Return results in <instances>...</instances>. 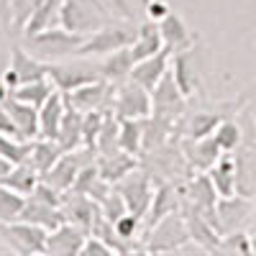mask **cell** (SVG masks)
<instances>
[{
    "label": "cell",
    "instance_id": "cell-19",
    "mask_svg": "<svg viewBox=\"0 0 256 256\" xmlns=\"http://www.w3.org/2000/svg\"><path fill=\"white\" fill-rule=\"evenodd\" d=\"M20 220H28V223H36L41 228H46V230H54L59 228L64 220V212L62 208L56 205H49L44 200H38V198H26V205H24V212H20Z\"/></svg>",
    "mask_w": 256,
    "mask_h": 256
},
{
    "label": "cell",
    "instance_id": "cell-3",
    "mask_svg": "<svg viewBox=\"0 0 256 256\" xmlns=\"http://www.w3.org/2000/svg\"><path fill=\"white\" fill-rule=\"evenodd\" d=\"M138 28L131 26H100L98 31L88 34L82 41V46L77 52L80 59H88V56H108L123 46H131L134 38H136Z\"/></svg>",
    "mask_w": 256,
    "mask_h": 256
},
{
    "label": "cell",
    "instance_id": "cell-6",
    "mask_svg": "<svg viewBox=\"0 0 256 256\" xmlns=\"http://www.w3.org/2000/svg\"><path fill=\"white\" fill-rule=\"evenodd\" d=\"M116 95H113V113L116 118H148L154 110L152 105V92L144 84L126 80L116 84Z\"/></svg>",
    "mask_w": 256,
    "mask_h": 256
},
{
    "label": "cell",
    "instance_id": "cell-34",
    "mask_svg": "<svg viewBox=\"0 0 256 256\" xmlns=\"http://www.w3.org/2000/svg\"><path fill=\"white\" fill-rule=\"evenodd\" d=\"M220 120H223L220 113H195V116L187 120V136H190V138L212 136Z\"/></svg>",
    "mask_w": 256,
    "mask_h": 256
},
{
    "label": "cell",
    "instance_id": "cell-37",
    "mask_svg": "<svg viewBox=\"0 0 256 256\" xmlns=\"http://www.w3.org/2000/svg\"><path fill=\"white\" fill-rule=\"evenodd\" d=\"M80 254L82 256H110V254H116V248L108 241H102V238L92 236V233H88V238H84Z\"/></svg>",
    "mask_w": 256,
    "mask_h": 256
},
{
    "label": "cell",
    "instance_id": "cell-38",
    "mask_svg": "<svg viewBox=\"0 0 256 256\" xmlns=\"http://www.w3.org/2000/svg\"><path fill=\"white\" fill-rule=\"evenodd\" d=\"M146 13H148V20H162L169 13L166 0H148V3H146Z\"/></svg>",
    "mask_w": 256,
    "mask_h": 256
},
{
    "label": "cell",
    "instance_id": "cell-17",
    "mask_svg": "<svg viewBox=\"0 0 256 256\" xmlns=\"http://www.w3.org/2000/svg\"><path fill=\"white\" fill-rule=\"evenodd\" d=\"M169 62H172V54H169L166 49L156 52L154 56H146L141 62L134 64V72H131V80L144 84V88L152 92L156 88V82L164 77V72L169 70Z\"/></svg>",
    "mask_w": 256,
    "mask_h": 256
},
{
    "label": "cell",
    "instance_id": "cell-21",
    "mask_svg": "<svg viewBox=\"0 0 256 256\" xmlns=\"http://www.w3.org/2000/svg\"><path fill=\"white\" fill-rule=\"evenodd\" d=\"M64 110H67V100H64V95L59 90H54L49 95V100L38 108V136L41 138H56Z\"/></svg>",
    "mask_w": 256,
    "mask_h": 256
},
{
    "label": "cell",
    "instance_id": "cell-2",
    "mask_svg": "<svg viewBox=\"0 0 256 256\" xmlns=\"http://www.w3.org/2000/svg\"><path fill=\"white\" fill-rule=\"evenodd\" d=\"M187 241H190V230L180 210L169 212L152 228H146V251H182Z\"/></svg>",
    "mask_w": 256,
    "mask_h": 256
},
{
    "label": "cell",
    "instance_id": "cell-15",
    "mask_svg": "<svg viewBox=\"0 0 256 256\" xmlns=\"http://www.w3.org/2000/svg\"><path fill=\"white\" fill-rule=\"evenodd\" d=\"M95 166H98V174L105 182L116 184V182H120L126 174H131L134 169L138 166V156L123 152V148H118V152H110V154H98Z\"/></svg>",
    "mask_w": 256,
    "mask_h": 256
},
{
    "label": "cell",
    "instance_id": "cell-35",
    "mask_svg": "<svg viewBox=\"0 0 256 256\" xmlns=\"http://www.w3.org/2000/svg\"><path fill=\"white\" fill-rule=\"evenodd\" d=\"M218 251H228V254H254V248H251V233L244 230V228L230 230V233H223Z\"/></svg>",
    "mask_w": 256,
    "mask_h": 256
},
{
    "label": "cell",
    "instance_id": "cell-7",
    "mask_svg": "<svg viewBox=\"0 0 256 256\" xmlns=\"http://www.w3.org/2000/svg\"><path fill=\"white\" fill-rule=\"evenodd\" d=\"M116 190L123 195L128 212H134V216L146 218L148 205H152V200H154L152 174H148L146 169H138V166H136L131 174H126L120 182H116Z\"/></svg>",
    "mask_w": 256,
    "mask_h": 256
},
{
    "label": "cell",
    "instance_id": "cell-20",
    "mask_svg": "<svg viewBox=\"0 0 256 256\" xmlns=\"http://www.w3.org/2000/svg\"><path fill=\"white\" fill-rule=\"evenodd\" d=\"M134 54H131V46H123L113 54H108L100 64H98V70H100V77L102 80H108L110 84H120L126 80H131V72H134Z\"/></svg>",
    "mask_w": 256,
    "mask_h": 256
},
{
    "label": "cell",
    "instance_id": "cell-13",
    "mask_svg": "<svg viewBox=\"0 0 256 256\" xmlns=\"http://www.w3.org/2000/svg\"><path fill=\"white\" fill-rule=\"evenodd\" d=\"M159 24V34H162V41H164V49L169 54H180V52H190L192 44H195V38H192L187 24L177 16L169 10L162 20H156Z\"/></svg>",
    "mask_w": 256,
    "mask_h": 256
},
{
    "label": "cell",
    "instance_id": "cell-39",
    "mask_svg": "<svg viewBox=\"0 0 256 256\" xmlns=\"http://www.w3.org/2000/svg\"><path fill=\"white\" fill-rule=\"evenodd\" d=\"M0 131H3V134H10V136H18V131H16V126H13L8 110L3 108V102H0Z\"/></svg>",
    "mask_w": 256,
    "mask_h": 256
},
{
    "label": "cell",
    "instance_id": "cell-1",
    "mask_svg": "<svg viewBox=\"0 0 256 256\" xmlns=\"http://www.w3.org/2000/svg\"><path fill=\"white\" fill-rule=\"evenodd\" d=\"M88 34H74V31H67L64 26L54 28H44V31H38V34H31L26 36V49L38 56V59H44V62H64L67 56H77L80 46H82V41Z\"/></svg>",
    "mask_w": 256,
    "mask_h": 256
},
{
    "label": "cell",
    "instance_id": "cell-23",
    "mask_svg": "<svg viewBox=\"0 0 256 256\" xmlns=\"http://www.w3.org/2000/svg\"><path fill=\"white\" fill-rule=\"evenodd\" d=\"M62 152H74L84 144V136H82V113L74 110L72 105H67V110H64V118L59 123V131H56V138H54Z\"/></svg>",
    "mask_w": 256,
    "mask_h": 256
},
{
    "label": "cell",
    "instance_id": "cell-36",
    "mask_svg": "<svg viewBox=\"0 0 256 256\" xmlns=\"http://www.w3.org/2000/svg\"><path fill=\"white\" fill-rule=\"evenodd\" d=\"M100 212H102V218H108L110 223H116L120 216H126V212H128L126 200H123V195H120L116 187L100 200Z\"/></svg>",
    "mask_w": 256,
    "mask_h": 256
},
{
    "label": "cell",
    "instance_id": "cell-16",
    "mask_svg": "<svg viewBox=\"0 0 256 256\" xmlns=\"http://www.w3.org/2000/svg\"><path fill=\"white\" fill-rule=\"evenodd\" d=\"M208 177L216 187L218 198H230L238 195V162L228 154H220V159L208 169Z\"/></svg>",
    "mask_w": 256,
    "mask_h": 256
},
{
    "label": "cell",
    "instance_id": "cell-41",
    "mask_svg": "<svg viewBox=\"0 0 256 256\" xmlns=\"http://www.w3.org/2000/svg\"><path fill=\"white\" fill-rule=\"evenodd\" d=\"M251 226H254V230H256V198L251 200Z\"/></svg>",
    "mask_w": 256,
    "mask_h": 256
},
{
    "label": "cell",
    "instance_id": "cell-10",
    "mask_svg": "<svg viewBox=\"0 0 256 256\" xmlns=\"http://www.w3.org/2000/svg\"><path fill=\"white\" fill-rule=\"evenodd\" d=\"M52 84L59 92H72L80 84H88L92 80H100V70L92 64H64V62H52L49 74Z\"/></svg>",
    "mask_w": 256,
    "mask_h": 256
},
{
    "label": "cell",
    "instance_id": "cell-12",
    "mask_svg": "<svg viewBox=\"0 0 256 256\" xmlns=\"http://www.w3.org/2000/svg\"><path fill=\"white\" fill-rule=\"evenodd\" d=\"M182 102H184V95L180 90V84L174 80V72L169 67L164 72V77L156 82V88L152 90V105L154 110L152 113H159V116H174L182 110Z\"/></svg>",
    "mask_w": 256,
    "mask_h": 256
},
{
    "label": "cell",
    "instance_id": "cell-25",
    "mask_svg": "<svg viewBox=\"0 0 256 256\" xmlns=\"http://www.w3.org/2000/svg\"><path fill=\"white\" fill-rule=\"evenodd\" d=\"M164 49V41H162V34H159V24L156 20H148V24L138 26L136 31V38L131 44V54L136 62L146 59V56H154L156 52Z\"/></svg>",
    "mask_w": 256,
    "mask_h": 256
},
{
    "label": "cell",
    "instance_id": "cell-31",
    "mask_svg": "<svg viewBox=\"0 0 256 256\" xmlns=\"http://www.w3.org/2000/svg\"><path fill=\"white\" fill-rule=\"evenodd\" d=\"M24 205H26V195H20L13 187L0 182V223L18 220L20 212H24Z\"/></svg>",
    "mask_w": 256,
    "mask_h": 256
},
{
    "label": "cell",
    "instance_id": "cell-28",
    "mask_svg": "<svg viewBox=\"0 0 256 256\" xmlns=\"http://www.w3.org/2000/svg\"><path fill=\"white\" fill-rule=\"evenodd\" d=\"M3 184H8V187H13L16 192H20V195H31V192L36 190V184L41 182V174L36 172V169L28 164V162H20V164H13L10 166V172L0 180Z\"/></svg>",
    "mask_w": 256,
    "mask_h": 256
},
{
    "label": "cell",
    "instance_id": "cell-18",
    "mask_svg": "<svg viewBox=\"0 0 256 256\" xmlns=\"http://www.w3.org/2000/svg\"><path fill=\"white\" fill-rule=\"evenodd\" d=\"M10 70L18 74L20 84L24 82H34L49 74V62L34 56L26 46H13L10 49Z\"/></svg>",
    "mask_w": 256,
    "mask_h": 256
},
{
    "label": "cell",
    "instance_id": "cell-27",
    "mask_svg": "<svg viewBox=\"0 0 256 256\" xmlns=\"http://www.w3.org/2000/svg\"><path fill=\"white\" fill-rule=\"evenodd\" d=\"M144 120L146 118H118V146L134 156L144 148Z\"/></svg>",
    "mask_w": 256,
    "mask_h": 256
},
{
    "label": "cell",
    "instance_id": "cell-9",
    "mask_svg": "<svg viewBox=\"0 0 256 256\" xmlns=\"http://www.w3.org/2000/svg\"><path fill=\"white\" fill-rule=\"evenodd\" d=\"M251 226V200L238 195H230V198H218L216 202V228L223 233L230 230H238Z\"/></svg>",
    "mask_w": 256,
    "mask_h": 256
},
{
    "label": "cell",
    "instance_id": "cell-29",
    "mask_svg": "<svg viewBox=\"0 0 256 256\" xmlns=\"http://www.w3.org/2000/svg\"><path fill=\"white\" fill-rule=\"evenodd\" d=\"M54 90H56V88L52 84V80H49V77H41V80H34V82L18 84L10 95L18 98V100H24V102H28V105H34V108H41V105L49 100V95H52Z\"/></svg>",
    "mask_w": 256,
    "mask_h": 256
},
{
    "label": "cell",
    "instance_id": "cell-30",
    "mask_svg": "<svg viewBox=\"0 0 256 256\" xmlns=\"http://www.w3.org/2000/svg\"><path fill=\"white\" fill-rule=\"evenodd\" d=\"M59 10H62V0H41V6L36 8V13L28 18V24L24 26L26 36L38 34V31L59 24Z\"/></svg>",
    "mask_w": 256,
    "mask_h": 256
},
{
    "label": "cell",
    "instance_id": "cell-42",
    "mask_svg": "<svg viewBox=\"0 0 256 256\" xmlns=\"http://www.w3.org/2000/svg\"><path fill=\"white\" fill-rule=\"evenodd\" d=\"M251 248H254V254H256V230L251 233Z\"/></svg>",
    "mask_w": 256,
    "mask_h": 256
},
{
    "label": "cell",
    "instance_id": "cell-11",
    "mask_svg": "<svg viewBox=\"0 0 256 256\" xmlns=\"http://www.w3.org/2000/svg\"><path fill=\"white\" fill-rule=\"evenodd\" d=\"M84 238H88V230L80 228L77 223L64 220L59 228L49 230V236H46V254L49 256H72V254H80Z\"/></svg>",
    "mask_w": 256,
    "mask_h": 256
},
{
    "label": "cell",
    "instance_id": "cell-5",
    "mask_svg": "<svg viewBox=\"0 0 256 256\" xmlns=\"http://www.w3.org/2000/svg\"><path fill=\"white\" fill-rule=\"evenodd\" d=\"M102 0H64L59 10V26L74 34H92L105 26V16L100 13Z\"/></svg>",
    "mask_w": 256,
    "mask_h": 256
},
{
    "label": "cell",
    "instance_id": "cell-26",
    "mask_svg": "<svg viewBox=\"0 0 256 256\" xmlns=\"http://www.w3.org/2000/svg\"><path fill=\"white\" fill-rule=\"evenodd\" d=\"M180 210V200L174 195V187L172 184H162L159 190H154V200L148 205V212H146V228H152L156 220H162L169 212H177Z\"/></svg>",
    "mask_w": 256,
    "mask_h": 256
},
{
    "label": "cell",
    "instance_id": "cell-40",
    "mask_svg": "<svg viewBox=\"0 0 256 256\" xmlns=\"http://www.w3.org/2000/svg\"><path fill=\"white\" fill-rule=\"evenodd\" d=\"M10 166H13V164H10V162H8L6 156H0V180H3V177H6L8 172H10Z\"/></svg>",
    "mask_w": 256,
    "mask_h": 256
},
{
    "label": "cell",
    "instance_id": "cell-22",
    "mask_svg": "<svg viewBox=\"0 0 256 256\" xmlns=\"http://www.w3.org/2000/svg\"><path fill=\"white\" fill-rule=\"evenodd\" d=\"M184 156L190 162V166L200 169V172H208V169L220 159V146L212 136H205V138H190L187 146H184Z\"/></svg>",
    "mask_w": 256,
    "mask_h": 256
},
{
    "label": "cell",
    "instance_id": "cell-14",
    "mask_svg": "<svg viewBox=\"0 0 256 256\" xmlns=\"http://www.w3.org/2000/svg\"><path fill=\"white\" fill-rule=\"evenodd\" d=\"M3 108L8 110V116L16 126L18 138H26V141L38 138V108H34V105L18 100L13 95H8L3 100Z\"/></svg>",
    "mask_w": 256,
    "mask_h": 256
},
{
    "label": "cell",
    "instance_id": "cell-4",
    "mask_svg": "<svg viewBox=\"0 0 256 256\" xmlns=\"http://www.w3.org/2000/svg\"><path fill=\"white\" fill-rule=\"evenodd\" d=\"M46 236L49 230L28 220H10L0 223V238H3L16 254L31 256V254H46Z\"/></svg>",
    "mask_w": 256,
    "mask_h": 256
},
{
    "label": "cell",
    "instance_id": "cell-8",
    "mask_svg": "<svg viewBox=\"0 0 256 256\" xmlns=\"http://www.w3.org/2000/svg\"><path fill=\"white\" fill-rule=\"evenodd\" d=\"M64 100H67V105H72L74 110L80 113H90V110H102L105 105L113 102V84L108 80H92L88 84H80L77 90L72 92H62Z\"/></svg>",
    "mask_w": 256,
    "mask_h": 256
},
{
    "label": "cell",
    "instance_id": "cell-24",
    "mask_svg": "<svg viewBox=\"0 0 256 256\" xmlns=\"http://www.w3.org/2000/svg\"><path fill=\"white\" fill-rule=\"evenodd\" d=\"M62 154H64L62 146H59L54 138H41V136H38V138L31 141V154H28L26 162L36 169L41 177H44L49 169L56 164V159H59Z\"/></svg>",
    "mask_w": 256,
    "mask_h": 256
},
{
    "label": "cell",
    "instance_id": "cell-33",
    "mask_svg": "<svg viewBox=\"0 0 256 256\" xmlns=\"http://www.w3.org/2000/svg\"><path fill=\"white\" fill-rule=\"evenodd\" d=\"M28 154H31V141L0 131V156H6L10 164H20L28 159Z\"/></svg>",
    "mask_w": 256,
    "mask_h": 256
},
{
    "label": "cell",
    "instance_id": "cell-32",
    "mask_svg": "<svg viewBox=\"0 0 256 256\" xmlns=\"http://www.w3.org/2000/svg\"><path fill=\"white\" fill-rule=\"evenodd\" d=\"M212 138L218 141L220 146V152L228 154V152H236V148L241 146L244 141V131H241V126L236 120H230V118H223L216 128V134H212Z\"/></svg>",
    "mask_w": 256,
    "mask_h": 256
}]
</instances>
